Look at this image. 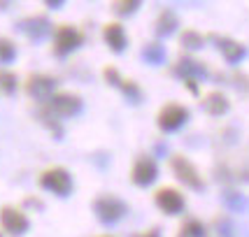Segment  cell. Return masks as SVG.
I'll return each instance as SVG.
<instances>
[{
	"mask_svg": "<svg viewBox=\"0 0 249 237\" xmlns=\"http://www.w3.org/2000/svg\"><path fill=\"white\" fill-rule=\"evenodd\" d=\"M79 112H82V100L75 93H54L49 100H44V107L40 112V117L47 118V123L56 130V135H61V128L56 126V121L75 117Z\"/></svg>",
	"mask_w": 249,
	"mask_h": 237,
	"instance_id": "1",
	"label": "cell"
},
{
	"mask_svg": "<svg viewBox=\"0 0 249 237\" xmlns=\"http://www.w3.org/2000/svg\"><path fill=\"white\" fill-rule=\"evenodd\" d=\"M93 212H96V216L103 223L112 226V223H119L121 219L126 216V203L107 193L98 195L96 200H93Z\"/></svg>",
	"mask_w": 249,
	"mask_h": 237,
	"instance_id": "2",
	"label": "cell"
},
{
	"mask_svg": "<svg viewBox=\"0 0 249 237\" xmlns=\"http://www.w3.org/2000/svg\"><path fill=\"white\" fill-rule=\"evenodd\" d=\"M37 184L42 186L44 191H49V193H54V195H61V198L70 195V191H72V177H70V172L63 170V168H49V170H44V172L40 174Z\"/></svg>",
	"mask_w": 249,
	"mask_h": 237,
	"instance_id": "3",
	"label": "cell"
},
{
	"mask_svg": "<svg viewBox=\"0 0 249 237\" xmlns=\"http://www.w3.org/2000/svg\"><path fill=\"white\" fill-rule=\"evenodd\" d=\"M84 42V35L77 31L75 26L63 23L54 31V54L56 56H68L72 54L75 49H79Z\"/></svg>",
	"mask_w": 249,
	"mask_h": 237,
	"instance_id": "4",
	"label": "cell"
},
{
	"mask_svg": "<svg viewBox=\"0 0 249 237\" xmlns=\"http://www.w3.org/2000/svg\"><path fill=\"white\" fill-rule=\"evenodd\" d=\"M170 170H173L175 177L182 184L191 186L196 191H203V186H205L203 177L198 174V170L194 168V163H189V158H184L182 153H175L173 158H170Z\"/></svg>",
	"mask_w": 249,
	"mask_h": 237,
	"instance_id": "5",
	"label": "cell"
},
{
	"mask_svg": "<svg viewBox=\"0 0 249 237\" xmlns=\"http://www.w3.org/2000/svg\"><path fill=\"white\" fill-rule=\"evenodd\" d=\"M31 226V221H28V216L23 214L21 209H17V207H0V228L12 237H19L23 235L26 230Z\"/></svg>",
	"mask_w": 249,
	"mask_h": 237,
	"instance_id": "6",
	"label": "cell"
},
{
	"mask_svg": "<svg viewBox=\"0 0 249 237\" xmlns=\"http://www.w3.org/2000/svg\"><path fill=\"white\" fill-rule=\"evenodd\" d=\"M23 88H26V93H28L33 100L44 102V100H49V98L56 93V79L52 75L37 72V75H31L28 79H26Z\"/></svg>",
	"mask_w": 249,
	"mask_h": 237,
	"instance_id": "7",
	"label": "cell"
},
{
	"mask_svg": "<svg viewBox=\"0 0 249 237\" xmlns=\"http://www.w3.org/2000/svg\"><path fill=\"white\" fill-rule=\"evenodd\" d=\"M186 118H189V112H186L184 105L168 102V105L159 112V128H161L163 133H175V130H179L184 126Z\"/></svg>",
	"mask_w": 249,
	"mask_h": 237,
	"instance_id": "8",
	"label": "cell"
},
{
	"mask_svg": "<svg viewBox=\"0 0 249 237\" xmlns=\"http://www.w3.org/2000/svg\"><path fill=\"white\" fill-rule=\"evenodd\" d=\"M159 177V168H156V161L149 158V156H138L135 163H133V170H130V179L135 186H152Z\"/></svg>",
	"mask_w": 249,
	"mask_h": 237,
	"instance_id": "9",
	"label": "cell"
},
{
	"mask_svg": "<svg viewBox=\"0 0 249 237\" xmlns=\"http://www.w3.org/2000/svg\"><path fill=\"white\" fill-rule=\"evenodd\" d=\"M154 203L159 205L161 212L165 214H182L184 212V195L179 193V191H175L170 186H165V188H159L156 193H154Z\"/></svg>",
	"mask_w": 249,
	"mask_h": 237,
	"instance_id": "10",
	"label": "cell"
},
{
	"mask_svg": "<svg viewBox=\"0 0 249 237\" xmlns=\"http://www.w3.org/2000/svg\"><path fill=\"white\" fill-rule=\"evenodd\" d=\"M19 31L26 35V37H31L33 42H40L44 40L49 31H52V21L42 17V14H33V17H26L19 21Z\"/></svg>",
	"mask_w": 249,
	"mask_h": 237,
	"instance_id": "11",
	"label": "cell"
},
{
	"mask_svg": "<svg viewBox=\"0 0 249 237\" xmlns=\"http://www.w3.org/2000/svg\"><path fill=\"white\" fill-rule=\"evenodd\" d=\"M173 72L177 77H182V79H194V82H198V79H205L210 72H207V65L203 63V61H196V58H179L177 61V65L173 68Z\"/></svg>",
	"mask_w": 249,
	"mask_h": 237,
	"instance_id": "12",
	"label": "cell"
},
{
	"mask_svg": "<svg viewBox=\"0 0 249 237\" xmlns=\"http://www.w3.org/2000/svg\"><path fill=\"white\" fill-rule=\"evenodd\" d=\"M212 42H217L219 51L224 54L226 63H231V65L240 63V61L245 58V54H247V49H245L240 42H235V40H228V37H221V35H212Z\"/></svg>",
	"mask_w": 249,
	"mask_h": 237,
	"instance_id": "13",
	"label": "cell"
},
{
	"mask_svg": "<svg viewBox=\"0 0 249 237\" xmlns=\"http://www.w3.org/2000/svg\"><path fill=\"white\" fill-rule=\"evenodd\" d=\"M103 37H105V44H107L112 51H117V54H121L126 49V44H128L126 31H124V26H119V23H107L103 28Z\"/></svg>",
	"mask_w": 249,
	"mask_h": 237,
	"instance_id": "14",
	"label": "cell"
},
{
	"mask_svg": "<svg viewBox=\"0 0 249 237\" xmlns=\"http://www.w3.org/2000/svg\"><path fill=\"white\" fill-rule=\"evenodd\" d=\"M177 26H179L177 14H175V12H170V10H163L161 14H159L156 23H154V31H156V35H159V37H168V35H173V33L177 31Z\"/></svg>",
	"mask_w": 249,
	"mask_h": 237,
	"instance_id": "15",
	"label": "cell"
},
{
	"mask_svg": "<svg viewBox=\"0 0 249 237\" xmlns=\"http://www.w3.org/2000/svg\"><path fill=\"white\" fill-rule=\"evenodd\" d=\"M205 109L210 112V114H214V117H221V114H226L228 109V100L224 93H219V91H214V93H210V96L205 98Z\"/></svg>",
	"mask_w": 249,
	"mask_h": 237,
	"instance_id": "16",
	"label": "cell"
},
{
	"mask_svg": "<svg viewBox=\"0 0 249 237\" xmlns=\"http://www.w3.org/2000/svg\"><path fill=\"white\" fill-rule=\"evenodd\" d=\"M142 56L149 65H163L165 63V47L159 42H152L142 49Z\"/></svg>",
	"mask_w": 249,
	"mask_h": 237,
	"instance_id": "17",
	"label": "cell"
},
{
	"mask_svg": "<svg viewBox=\"0 0 249 237\" xmlns=\"http://www.w3.org/2000/svg\"><path fill=\"white\" fill-rule=\"evenodd\" d=\"M19 86V79L17 75L7 70V68H0V93H5V96H12L14 91Z\"/></svg>",
	"mask_w": 249,
	"mask_h": 237,
	"instance_id": "18",
	"label": "cell"
},
{
	"mask_svg": "<svg viewBox=\"0 0 249 237\" xmlns=\"http://www.w3.org/2000/svg\"><path fill=\"white\" fill-rule=\"evenodd\" d=\"M177 237H205V226L198 219H186Z\"/></svg>",
	"mask_w": 249,
	"mask_h": 237,
	"instance_id": "19",
	"label": "cell"
},
{
	"mask_svg": "<svg viewBox=\"0 0 249 237\" xmlns=\"http://www.w3.org/2000/svg\"><path fill=\"white\" fill-rule=\"evenodd\" d=\"M142 0H114L112 2V10L114 14H119V17H130V14H135V12L140 10Z\"/></svg>",
	"mask_w": 249,
	"mask_h": 237,
	"instance_id": "20",
	"label": "cell"
},
{
	"mask_svg": "<svg viewBox=\"0 0 249 237\" xmlns=\"http://www.w3.org/2000/svg\"><path fill=\"white\" fill-rule=\"evenodd\" d=\"M17 58V44L10 37H0V63L7 65Z\"/></svg>",
	"mask_w": 249,
	"mask_h": 237,
	"instance_id": "21",
	"label": "cell"
},
{
	"mask_svg": "<svg viewBox=\"0 0 249 237\" xmlns=\"http://www.w3.org/2000/svg\"><path fill=\"white\" fill-rule=\"evenodd\" d=\"M224 203L231 212H242L245 205H247V200H245V195L238 193V191H226L224 193Z\"/></svg>",
	"mask_w": 249,
	"mask_h": 237,
	"instance_id": "22",
	"label": "cell"
},
{
	"mask_svg": "<svg viewBox=\"0 0 249 237\" xmlns=\"http://www.w3.org/2000/svg\"><path fill=\"white\" fill-rule=\"evenodd\" d=\"M179 42H182V47H186V49H200V47H203V35L196 31H184Z\"/></svg>",
	"mask_w": 249,
	"mask_h": 237,
	"instance_id": "23",
	"label": "cell"
},
{
	"mask_svg": "<svg viewBox=\"0 0 249 237\" xmlns=\"http://www.w3.org/2000/svg\"><path fill=\"white\" fill-rule=\"evenodd\" d=\"M214 237H235L233 226H231V221H228V219L219 216L217 221H214Z\"/></svg>",
	"mask_w": 249,
	"mask_h": 237,
	"instance_id": "24",
	"label": "cell"
},
{
	"mask_svg": "<svg viewBox=\"0 0 249 237\" xmlns=\"http://www.w3.org/2000/svg\"><path fill=\"white\" fill-rule=\"evenodd\" d=\"M121 91L126 93V98H128L130 102H140L142 98V91L138 84H133V82H128V79H124V84H121Z\"/></svg>",
	"mask_w": 249,
	"mask_h": 237,
	"instance_id": "25",
	"label": "cell"
},
{
	"mask_svg": "<svg viewBox=\"0 0 249 237\" xmlns=\"http://www.w3.org/2000/svg\"><path fill=\"white\" fill-rule=\"evenodd\" d=\"M105 79H107L112 86H117V88H121V84H124V77H121L114 68H107V70H105Z\"/></svg>",
	"mask_w": 249,
	"mask_h": 237,
	"instance_id": "26",
	"label": "cell"
},
{
	"mask_svg": "<svg viewBox=\"0 0 249 237\" xmlns=\"http://www.w3.org/2000/svg\"><path fill=\"white\" fill-rule=\"evenodd\" d=\"M133 237H161V230H159V228H149V230H144V233L133 235Z\"/></svg>",
	"mask_w": 249,
	"mask_h": 237,
	"instance_id": "27",
	"label": "cell"
},
{
	"mask_svg": "<svg viewBox=\"0 0 249 237\" xmlns=\"http://www.w3.org/2000/svg\"><path fill=\"white\" fill-rule=\"evenodd\" d=\"M63 2H65V0H44V5H47L49 10H58Z\"/></svg>",
	"mask_w": 249,
	"mask_h": 237,
	"instance_id": "28",
	"label": "cell"
},
{
	"mask_svg": "<svg viewBox=\"0 0 249 237\" xmlns=\"http://www.w3.org/2000/svg\"><path fill=\"white\" fill-rule=\"evenodd\" d=\"M12 5V0H0V10H7Z\"/></svg>",
	"mask_w": 249,
	"mask_h": 237,
	"instance_id": "29",
	"label": "cell"
},
{
	"mask_svg": "<svg viewBox=\"0 0 249 237\" xmlns=\"http://www.w3.org/2000/svg\"><path fill=\"white\" fill-rule=\"evenodd\" d=\"M98 237H112V235H98Z\"/></svg>",
	"mask_w": 249,
	"mask_h": 237,
	"instance_id": "30",
	"label": "cell"
},
{
	"mask_svg": "<svg viewBox=\"0 0 249 237\" xmlns=\"http://www.w3.org/2000/svg\"><path fill=\"white\" fill-rule=\"evenodd\" d=\"M0 237H2V235H0Z\"/></svg>",
	"mask_w": 249,
	"mask_h": 237,
	"instance_id": "31",
	"label": "cell"
}]
</instances>
